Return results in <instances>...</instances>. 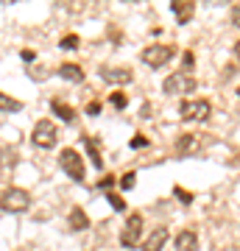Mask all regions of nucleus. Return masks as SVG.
Wrapping results in <instances>:
<instances>
[{
    "instance_id": "10",
    "label": "nucleus",
    "mask_w": 240,
    "mask_h": 251,
    "mask_svg": "<svg viewBox=\"0 0 240 251\" xmlns=\"http://www.w3.org/2000/svg\"><path fill=\"white\" fill-rule=\"evenodd\" d=\"M101 78L107 84H129L134 75L129 67H101Z\"/></svg>"
},
{
    "instance_id": "4",
    "label": "nucleus",
    "mask_w": 240,
    "mask_h": 251,
    "mask_svg": "<svg viewBox=\"0 0 240 251\" xmlns=\"http://www.w3.org/2000/svg\"><path fill=\"white\" fill-rule=\"evenodd\" d=\"M0 206L6 209V212H26L28 206H31V193L23 187H9L3 196H0Z\"/></svg>"
},
{
    "instance_id": "27",
    "label": "nucleus",
    "mask_w": 240,
    "mask_h": 251,
    "mask_svg": "<svg viewBox=\"0 0 240 251\" xmlns=\"http://www.w3.org/2000/svg\"><path fill=\"white\" fill-rule=\"evenodd\" d=\"M232 23L240 28V3H238V6H232Z\"/></svg>"
},
{
    "instance_id": "6",
    "label": "nucleus",
    "mask_w": 240,
    "mask_h": 251,
    "mask_svg": "<svg viewBox=\"0 0 240 251\" xmlns=\"http://www.w3.org/2000/svg\"><path fill=\"white\" fill-rule=\"evenodd\" d=\"M173 56H176V48L173 45H148V48H142L140 59L148 67H165Z\"/></svg>"
},
{
    "instance_id": "30",
    "label": "nucleus",
    "mask_w": 240,
    "mask_h": 251,
    "mask_svg": "<svg viewBox=\"0 0 240 251\" xmlns=\"http://www.w3.org/2000/svg\"><path fill=\"white\" fill-rule=\"evenodd\" d=\"M20 56H23L26 62H34V59H36V53H34V50H23V53H20Z\"/></svg>"
},
{
    "instance_id": "7",
    "label": "nucleus",
    "mask_w": 240,
    "mask_h": 251,
    "mask_svg": "<svg viewBox=\"0 0 240 251\" xmlns=\"http://www.w3.org/2000/svg\"><path fill=\"white\" fill-rule=\"evenodd\" d=\"M196 78L190 75V73H170L165 84H162V90L168 92V95H187V92H196Z\"/></svg>"
},
{
    "instance_id": "24",
    "label": "nucleus",
    "mask_w": 240,
    "mask_h": 251,
    "mask_svg": "<svg viewBox=\"0 0 240 251\" xmlns=\"http://www.w3.org/2000/svg\"><path fill=\"white\" fill-rule=\"evenodd\" d=\"M173 193H176V198H179V201H185V204H190V201H193V193H187V190H182V187H176Z\"/></svg>"
},
{
    "instance_id": "28",
    "label": "nucleus",
    "mask_w": 240,
    "mask_h": 251,
    "mask_svg": "<svg viewBox=\"0 0 240 251\" xmlns=\"http://www.w3.org/2000/svg\"><path fill=\"white\" fill-rule=\"evenodd\" d=\"M182 62H185V70H187V67H193V62H196V59H193V53L187 50V53L182 56Z\"/></svg>"
},
{
    "instance_id": "16",
    "label": "nucleus",
    "mask_w": 240,
    "mask_h": 251,
    "mask_svg": "<svg viewBox=\"0 0 240 251\" xmlns=\"http://www.w3.org/2000/svg\"><path fill=\"white\" fill-rule=\"evenodd\" d=\"M84 145H87L89 159L95 165V171H101V168H104V159H101V148H98V143H95V137H84Z\"/></svg>"
},
{
    "instance_id": "25",
    "label": "nucleus",
    "mask_w": 240,
    "mask_h": 251,
    "mask_svg": "<svg viewBox=\"0 0 240 251\" xmlns=\"http://www.w3.org/2000/svg\"><path fill=\"white\" fill-rule=\"evenodd\" d=\"M14 156H17V153H14V151H3V168H11V165L17 162V159H14Z\"/></svg>"
},
{
    "instance_id": "26",
    "label": "nucleus",
    "mask_w": 240,
    "mask_h": 251,
    "mask_svg": "<svg viewBox=\"0 0 240 251\" xmlns=\"http://www.w3.org/2000/svg\"><path fill=\"white\" fill-rule=\"evenodd\" d=\"M145 145H148V140H145L142 134H137V137L132 140V148H145Z\"/></svg>"
},
{
    "instance_id": "17",
    "label": "nucleus",
    "mask_w": 240,
    "mask_h": 251,
    "mask_svg": "<svg viewBox=\"0 0 240 251\" xmlns=\"http://www.w3.org/2000/svg\"><path fill=\"white\" fill-rule=\"evenodd\" d=\"M23 109V103H20L17 98H11V95H6V92H0V112H20Z\"/></svg>"
},
{
    "instance_id": "8",
    "label": "nucleus",
    "mask_w": 240,
    "mask_h": 251,
    "mask_svg": "<svg viewBox=\"0 0 240 251\" xmlns=\"http://www.w3.org/2000/svg\"><path fill=\"white\" fill-rule=\"evenodd\" d=\"M170 11H173V17H176L179 25H187L193 14H196V3H190V0H173L170 3Z\"/></svg>"
},
{
    "instance_id": "9",
    "label": "nucleus",
    "mask_w": 240,
    "mask_h": 251,
    "mask_svg": "<svg viewBox=\"0 0 240 251\" xmlns=\"http://www.w3.org/2000/svg\"><path fill=\"white\" fill-rule=\"evenodd\" d=\"M168 243V226H157L145 240H142V251H162Z\"/></svg>"
},
{
    "instance_id": "22",
    "label": "nucleus",
    "mask_w": 240,
    "mask_h": 251,
    "mask_svg": "<svg viewBox=\"0 0 240 251\" xmlns=\"http://www.w3.org/2000/svg\"><path fill=\"white\" fill-rule=\"evenodd\" d=\"M48 67H34V70H28V75H31V78H36V81H42V78H48Z\"/></svg>"
},
{
    "instance_id": "15",
    "label": "nucleus",
    "mask_w": 240,
    "mask_h": 251,
    "mask_svg": "<svg viewBox=\"0 0 240 251\" xmlns=\"http://www.w3.org/2000/svg\"><path fill=\"white\" fill-rule=\"evenodd\" d=\"M70 229H76V232L89 229V218H87V212H84L81 206H73L70 209Z\"/></svg>"
},
{
    "instance_id": "11",
    "label": "nucleus",
    "mask_w": 240,
    "mask_h": 251,
    "mask_svg": "<svg viewBox=\"0 0 240 251\" xmlns=\"http://www.w3.org/2000/svg\"><path fill=\"white\" fill-rule=\"evenodd\" d=\"M201 148V134H182L176 140V153L179 156H190Z\"/></svg>"
},
{
    "instance_id": "1",
    "label": "nucleus",
    "mask_w": 240,
    "mask_h": 251,
    "mask_svg": "<svg viewBox=\"0 0 240 251\" xmlns=\"http://www.w3.org/2000/svg\"><path fill=\"white\" fill-rule=\"evenodd\" d=\"M210 115H213V103L204 98L182 100V106H179V117L187 123H204V120H210Z\"/></svg>"
},
{
    "instance_id": "2",
    "label": "nucleus",
    "mask_w": 240,
    "mask_h": 251,
    "mask_svg": "<svg viewBox=\"0 0 240 251\" xmlns=\"http://www.w3.org/2000/svg\"><path fill=\"white\" fill-rule=\"evenodd\" d=\"M59 165H62V171L70 176L73 181H84L87 176V168H84V156H81L76 148H64L59 153Z\"/></svg>"
},
{
    "instance_id": "5",
    "label": "nucleus",
    "mask_w": 240,
    "mask_h": 251,
    "mask_svg": "<svg viewBox=\"0 0 240 251\" xmlns=\"http://www.w3.org/2000/svg\"><path fill=\"white\" fill-rule=\"evenodd\" d=\"M31 143L36 148H53L59 143V128H56L53 120H39L31 131Z\"/></svg>"
},
{
    "instance_id": "29",
    "label": "nucleus",
    "mask_w": 240,
    "mask_h": 251,
    "mask_svg": "<svg viewBox=\"0 0 240 251\" xmlns=\"http://www.w3.org/2000/svg\"><path fill=\"white\" fill-rule=\"evenodd\" d=\"M98 184H101L104 190H109L112 184H115V176H104V181H98Z\"/></svg>"
},
{
    "instance_id": "20",
    "label": "nucleus",
    "mask_w": 240,
    "mask_h": 251,
    "mask_svg": "<svg viewBox=\"0 0 240 251\" xmlns=\"http://www.w3.org/2000/svg\"><path fill=\"white\" fill-rule=\"evenodd\" d=\"M109 100H112V106L115 109H126V103H129V98H126L123 92H112V98Z\"/></svg>"
},
{
    "instance_id": "14",
    "label": "nucleus",
    "mask_w": 240,
    "mask_h": 251,
    "mask_svg": "<svg viewBox=\"0 0 240 251\" xmlns=\"http://www.w3.org/2000/svg\"><path fill=\"white\" fill-rule=\"evenodd\" d=\"M51 112L59 115L64 123H73V120H76V109H73L70 103H64V100H51Z\"/></svg>"
},
{
    "instance_id": "31",
    "label": "nucleus",
    "mask_w": 240,
    "mask_h": 251,
    "mask_svg": "<svg viewBox=\"0 0 240 251\" xmlns=\"http://www.w3.org/2000/svg\"><path fill=\"white\" fill-rule=\"evenodd\" d=\"M235 56H238V59H240V39H238V42H235Z\"/></svg>"
},
{
    "instance_id": "13",
    "label": "nucleus",
    "mask_w": 240,
    "mask_h": 251,
    "mask_svg": "<svg viewBox=\"0 0 240 251\" xmlns=\"http://www.w3.org/2000/svg\"><path fill=\"white\" fill-rule=\"evenodd\" d=\"M56 73H59L64 81H73V84H81V81H84V70H81L79 64H73V62H64Z\"/></svg>"
},
{
    "instance_id": "23",
    "label": "nucleus",
    "mask_w": 240,
    "mask_h": 251,
    "mask_svg": "<svg viewBox=\"0 0 240 251\" xmlns=\"http://www.w3.org/2000/svg\"><path fill=\"white\" fill-rule=\"evenodd\" d=\"M101 109H104V106H101V100H89V103H87V115L95 117V115H101Z\"/></svg>"
},
{
    "instance_id": "21",
    "label": "nucleus",
    "mask_w": 240,
    "mask_h": 251,
    "mask_svg": "<svg viewBox=\"0 0 240 251\" xmlns=\"http://www.w3.org/2000/svg\"><path fill=\"white\" fill-rule=\"evenodd\" d=\"M134 181H137V173H126L123 179H120V187H123V190H132Z\"/></svg>"
},
{
    "instance_id": "3",
    "label": "nucleus",
    "mask_w": 240,
    "mask_h": 251,
    "mask_svg": "<svg viewBox=\"0 0 240 251\" xmlns=\"http://www.w3.org/2000/svg\"><path fill=\"white\" fill-rule=\"evenodd\" d=\"M142 240V212H132L120 229V246L123 249H137Z\"/></svg>"
},
{
    "instance_id": "18",
    "label": "nucleus",
    "mask_w": 240,
    "mask_h": 251,
    "mask_svg": "<svg viewBox=\"0 0 240 251\" xmlns=\"http://www.w3.org/2000/svg\"><path fill=\"white\" fill-rule=\"evenodd\" d=\"M79 45H81L79 34H67V36H62V42H59V48H62V50H76Z\"/></svg>"
},
{
    "instance_id": "12",
    "label": "nucleus",
    "mask_w": 240,
    "mask_h": 251,
    "mask_svg": "<svg viewBox=\"0 0 240 251\" xmlns=\"http://www.w3.org/2000/svg\"><path fill=\"white\" fill-rule=\"evenodd\" d=\"M176 251H198V234L193 229L176 234Z\"/></svg>"
},
{
    "instance_id": "19",
    "label": "nucleus",
    "mask_w": 240,
    "mask_h": 251,
    "mask_svg": "<svg viewBox=\"0 0 240 251\" xmlns=\"http://www.w3.org/2000/svg\"><path fill=\"white\" fill-rule=\"evenodd\" d=\"M107 201H109V206H112L115 212H123V209H126L123 196H117V193H107Z\"/></svg>"
}]
</instances>
